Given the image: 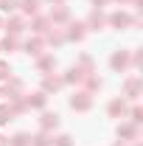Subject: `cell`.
<instances>
[{
	"instance_id": "30bf717a",
	"label": "cell",
	"mask_w": 143,
	"mask_h": 146,
	"mask_svg": "<svg viewBox=\"0 0 143 146\" xmlns=\"http://www.w3.org/2000/svg\"><path fill=\"white\" fill-rule=\"evenodd\" d=\"M25 51H28V54H42V39H28V42H25Z\"/></svg>"
},
{
	"instance_id": "8992f818",
	"label": "cell",
	"mask_w": 143,
	"mask_h": 146,
	"mask_svg": "<svg viewBox=\"0 0 143 146\" xmlns=\"http://www.w3.org/2000/svg\"><path fill=\"white\" fill-rule=\"evenodd\" d=\"M23 25H25V23H23V20H20V17H11V20H9V23H6V31H9V34H14V36H17L20 31H23Z\"/></svg>"
},
{
	"instance_id": "83f0119b",
	"label": "cell",
	"mask_w": 143,
	"mask_h": 146,
	"mask_svg": "<svg viewBox=\"0 0 143 146\" xmlns=\"http://www.w3.org/2000/svg\"><path fill=\"white\" fill-rule=\"evenodd\" d=\"M51 3H62V0H51Z\"/></svg>"
},
{
	"instance_id": "1f68e13d",
	"label": "cell",
	"mask_w": 143,
	"mask_h": 146,
	"mask_svg": "<svg viewBox=\"0 0 143 146\" xmlns=\"http://www.w3.org/2000/svg\"><path fill=\"white\" fill-rule=\"evenodd\" d=\"M118 146H121V143H118Z\"/></svg>"
},
{
	"instance_id": "f1b7e54d",
	"label": "cell",
	"mask_w": 143,
	"mask_h": 146,
	"mask_svg": "<svg viewBox=\"0 0 143 146\" xmlns=\"http://www.w3.org/2000/svg\"><path fill=\"white\" fill-rule=\"evenodd\" d=\"M0 28H3V20H0Z\"/></svg>"
},
{
	"instance_id": "9a60e30c",
	"label": "cell",
	"mask_w": 143,
	"mask_h": 146,
	"mask_svg": "<svg viewBox=\"0 0 143 146\" xmlns=\"http://www.w3.org/2000/svg\"><path fill=\"white\" fill-rule=\"evenodd\" d=\"M17 48V36L11 34V36H6L3 42H0V51H14Z\"/></svg>"
},
{
	"instance_id": "7402d4cb",
	"label": "cell",
	"mask_w": 143,
	"mask_h": 146,
	"mask_svg": "<svg viewBox=\"0 0 143 146\" xmlns=\"http://www.w3.org/2000/svg\"><path fill=\"white\" fill-rule=\"evenodd\" d=\"M56 146H73V138L70 135H59L56 138Z\"/></svg>"
},
{
	"instance_id": "ba28073f",
	"label": "cell",
	"mask_w": 143,
	"mask_h": 146,
	"mask_svg": "<svg viewBox=\"0 0 143 146\" xmlns=\"http://www.w3.org/2000/svg\"><path fill=\"white\" fill-rule=\"evenodd\" d=\"M126 112V104L121 98H115V101H109V115H124Z\"/></svg>"
},
{
	"instance_id": "484cf974",
	"label": "cell",
	"mask_w": 143,
	"mask_h": 146,
	"mask_svg": "<svg viewBox=\"0 0 143 146\" xmlns=\"http://www.w3.org/2000/svg\"><path fill=\"white\" fill-rule=\"evenodd\" d=\"M0 146H9V138H3V135H0Z\"/></svg>"
},
{
	"instance_id": "ffe728a7",
	"label": "cell",
	"mask_w": 143,
	"mask_h": 146,
	"mask_svg": "<svg viewBox=\"0 0 143 146\" xmlns=\"http://www.w3.org/2000/svg\"><path fill=\"white\" fill-rule=\"evenodd\" d=\"M54 65H56V62H54V56H42V59H39V70H51Z\"/></svg>"
},
{
	"instance_id": "cb8c5ba5",
	"label": "cell",
	"mask_w": 143,
	"mask_h": 146,
	"mask_svg": "<svg viewBox=\"0 0 143 146\" xmlns=\"http://www.w3.org/2000/svg\"><path fill=\"white\" fill-rule=\"evenodd\" d=\"M11 76V68H9V62H0V79H9Z\"/></svg>"
},
{
	"instance_id": "4316f807",
	"label": "cell",
	"mask_w": 143,
	"mask_h": 146,
	"mask_svg": "<svg viewBox=\"0 0 143 146\" xmlns=\"http://www.w3.org/2000/svg\"><path fill=\"white\" fill-rule=\"evenodd\" d=\"M93 3H95V6H98V9H101V3H107V0H93Z\"/></svg>"
},
{
	"instance_id": "277c9868",
	"label": "cell",
	"mask_w": 143,
	"mask_h": 146,
	"mask_svg": "<svg viewBox=\"0 0 143 146\" xmlns=\"http://www.w3.org/2000/svg\"><path fill=\"white\" fill-rule=\"evenodd\" d=\"M109 23H112V25H115V28H126V25H132V23H135V20L129 17V14H124V11H115V14H112V17H109Z\"/></svg>"
},
{
	"instance_id": "52a82bcc",
	"label": "cell",
	"mask_w": 143,
	"mask_h": 146,
	"mask_svg": "<svg viewBox=\"0 0 143 146\" xmlns=\"http://www.w3.org/2000/svg\"><path fill=\"white\" fill-rule=\"evenodd\" d=\"M9 146H31V135H25V132H17V135L9 141Z\"/></svg>"
},
{
	"instance_id": "f546056e",
	"label": "cell",
	"mask_w": 143,
	"mask_h": 146,
	"mask_svg": "<svg viewBox=\"0 0 143 146\" xmlns=\"http://www.w3.org/2000/svg\"><path fill=\"white\" fill-rule=\"evenodd\" d=\"M118 3H126V0H118Z\"/></svg>"
},
{
	"instance_id": "ac0fdd59",
	"label": "cell",
	"mask_w": 143,
	"mask_h": 146,
	"mask_svg": "<svg viewBox=\"0 0 143 146\" xmlns=\"http://www.w3.org/2000/svg\"><path fill=\"white\" fill-rule=\"evenodd\" d=\"M59 87H62V79H54V76L45 79V90H59Z\"/></svg>"
},
{
	"instance_id": "4fadbf2b",
	"label": "cell",
	"mask_w": 143,
	"mask_h": 146,
	"mask_svg": "<svg viewBox=\"0 0 143 146\" xmlns=\"http://www.w3.org/2000/svg\"><path fill=\"white\" fill-rule=\"evenodd\" d=\"M28 107H45V93H34V96H28Z\"/></svg>"
},
{
	"instance_id": "603a6c76",
	"label": "cell",
	"mask_w": 143,
	"mask_h": 146,
	"mask_svg": "<svg viewBox=\"0 0 143 146\" xmlns=\"http://www.w3.org/2000/svg\"><path fill=\"white\" fill-rule=\"evenodd\" d=\"M31 28H34L36 34H42V31L48 28V20H36V23H34V25H31Z\"/></svg>"
},
{
	"instance_id": "5bb4252c",
	"label": "cell",
	"mask_w": 143,
	"mask_h": 146,
	"mask_svg": "<svg viewBox=\"0 0 143 146\" xmlns=\"http://www.w3.org/2000/svg\"><path fill=\"white\" fill-rule=\"evenodd\" d=\"M23 11L25 14H36L39 11V0H23Z\"/></svg>"
},
{
	"instance_id": "d6986e66",
	"label": "cell",
	"mask_w": 143,
	"mask_h": 146,
	"mask_svg": "<svg viewBox=\"0 0 143 146\" xmlns=\"http://www.w3.org/2000/svg\"><path fill=\"white\" fill-rule=\"evenodd\" d=\"M31 143H34V146H51V138H48V135L42 132V135H36V138H31Z\"/></svg>"
},
{
	"instance_id": "8fae6325",
	"label": "cell",
	"mask_w": 143,
	"mask_h": 146,
	"mask_svg": "<svg viewBox=\"0 0 143 146\" xmlns=\"http://www.w3.org/2000/svg\"><path fill=\"white\" fill-rule=\"evenodd\" d=\"M68 36H70V39H81V36H84V25H81V23H73Z\"/></svg>"
},
{
	"instance_id": "e0dca14e",
	"label": "cell",
	"mask_w": 143,
	"mask_h": 146,
	"mask_svg": "<svg viewBox=\"0 0 143 146\" xmlns=\"http://www.w3.org/2000/svg\"><path fill=\"white\" fill-rule=\"evenodd\" d=\"M68 20V9H56V11H51V23H65Z\"/></svg>"
},
{
	"instance_id": "5b68a950",
	"label": "cell",
	"mask_w": 143,
	"mask_h": 146,
	"mask_svg": "<svg viewBox=\"0 0 143 146\" xmlns=\"http://www.w3.org/2000/svg\"><path fill=\"white\" fill-rule=\"evenodd\" d=\"M118 135H121V138H129V141H135V138H138V127H135V124H124V127H118Z\"/></svg>"
},
{
	"instance_id": "9c48e42d",
	"label": "cell",
	"mask_w": 143,
	"mask_h": 146,
	"mask_svg": "<svg viewBox=\"0 0 143 146\" xmlns=\"http://www.w3.org/2000/svg\"><path fill=\"white\" fill-rule=\"evenodd\" d=\"M87 25H90V28H101V25H104V14H101V9L90 14V23H87Z\"/></svg>"
},
{
	"instance_id": "7c38bea8",
	"label": "cell",
	"mask_w": 143,
	"mask_h": 146,
	"mask_svg": "<svg viewBox=\"0 0 143 146\" xmlns=\"http://www.w3.org/2000/svg\"><path fill=\"white\" fill-rule=\"evenodd\" d=\"M138 90H140V82H138V79H129V82H126V96H129V98H135Z\"/></svg>"
},
{
	"instance_id": "3957f363",
	"label": "cell",
	"mask_w": 143,
	"mask_h": 146,
	"mask_svg": "<svg viewBox=\"0 0 143 146\" xmlns=\"http://www.w3.org/2000/svg\"><path fill=\"white\" fill-rule=\"evenodd\" d=\"M109 65H112V70H124L126 65H129V54H126V51H118V54H112Z\"/></svg>"
},
{
	"instance_id": "44dd1931",
	"label": "cell",
	"mask_w": 143,
	"mask_h": 146,
	"mask_svg": "<svg viewBox=\"0 0 143 146\" xmlns=\"http://www.w3.org/2000/svg\"><path fill=\"white\" fill-rule=\"evenodd\" d=\"M0 9H3V11H9V14H11V11H14V9H17V0H0Z\"/></svg>"
},
{
	"instance_id": "6da1fadb",
	"label": "cell",
	"mask_w": 143,
	"mask_h": 146,
	"mask_svg": "<svg viewBox=\"0 0 143 146\" xmlns=\"http://www.w3.org/2000/svg\"><path fill=\"white\" fill-rule=\"evenodd\" d=\"M70 107H73V110H79V112H84V110H90V107H93V96H90L87 90L76 93V96L70 98Z\"/></svg>"
},
{
	"instance_id": "7a4b0ae2",
	"label": "cell",
	"mask_w": 143,
	"mask_h": 146,
	"mask_svg": "<svg viewBox=\"0 0 143 146\" xmlns=\"http://www.w3.org/2000/svg\"><path fill=\"white\" fill-rule=\"evenodd\" d=\"M39 127H42V132L56 129V127H59V115H56V112H45V115H42V121H39Z\"/></svg>"
},
{
	"instance_id": "d4e9b609",
	"label": "cell",
	"mask_w": 143,
	"mask_h": 146,
	"mask_svg": "<svg viewBox=\"0 0 143 146\" xmlns=\"http://www.w3.org/2000/svg\"><path fill=\"white\" fill-rule=\"evenodd\" d=\"M132 121H135V124H140V121H143V118H140V110H138V107L132 110Z\"/></svg>"
},
{
	"instance_id": "2e32d148",
	"label": "cell",
	"mask_w": 143,
	"mask_h": 146,
	"mask_svg": "<svg viewBox=\"0 0 143 146\" xmlns=\"http://www.w3.org/2000/svg\"><path fill=\"white\" fill-rule=\"evenodd\" d=\"M11 115H14V112H11V107L0 104V127H3V124H9V121H11Z\"/></svg>"
},
{
	"instance_id": "4dcf8cb0",
	"label": "cell",
	"mask_w": 143,
	"mask_h": 146,
	"mask_svg": "<svg viewBox=\"0 0 143 146\" xmlns=\"http://www.w3.org/2000/svg\"><path fill=\"white\" fill-rule=\"evenodd\" d=\"M0 96H3V93H0Z\"/></svg>"
}]
</instances>
